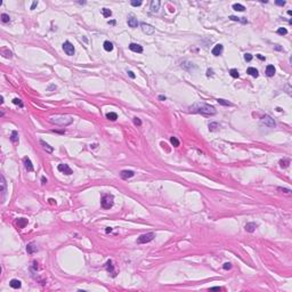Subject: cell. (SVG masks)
<instances>
[{
  "mask_svg": "<svg viewBox=\"0 0 292 292\" xmlns=\"http://www.w3.org/2000/svg\"><path fill=\"white\" fill-rule=\"evenodd\" d=\"M170 143L175 146V147H178V146H179V140H178L176 137H171L170 138Z\"/></svg>",
  "mask_w": 292,
  "mask_h": 292,
  "instance_id": "cell-33",
  "label": "cell"
},
{
  "mask_svg": "<svg viewBox=\"0 0 292 292\" xmlns=\"http://www.w3.org/2000/svg\"><path fill=\"white\" fill-rule=\"evenodd\" d=\"M48 201H49V203H50V204H56V201L54 200V199H49Z\"/></svg>",
  "mask_w": 292,
  "mask_h": 292,
  "instance_id": "cell-48",
  "label": "cell"
},
{
  "mask_svg": "<svg viewBox=\"0 0 292 292\" xmlns=\"http://www.w3.org/2000/svg\"><path fill=\"white\" fill-rule=\"evenodd\" d=\"M120 176H121L122 179H128V178H131L135 176V172L132 170H122L120 172Z\"/></svg>",
  "mask_w": 292,
  "mask_h": 292,
  "instance_id": "cell-11",
  "label": "cell"
},
{
  "mask_svg": "<svg viewBox=\"0 0 292 292\" xmlns=\"http://www.w3.org/2000/svg\"><path fill=\"white\" fill-rule=\"evenodd\" d=\"M9 285L13 287V289H20V287L22 286L21 281H18V280H12L9 282Z\"/></svg>",
  "mask_w": 292,
  "mask_h": 292,
  "instance_id": "cell-20",
  "label": "cell"
},
{
  "mask_svg": "<svg viewBox=\"0 0 292 292\" xmlns=\"http://www.w3.org/2000/svg\"><path fill=\"white\" fill-rule=\"evenodd\" d=\"M10 140H12L13 143H17V142H18V132H17L16 130L12 131V136H10Z\"/></svg>",
  "mask_w": 292,
  "mask_h": 292,
  "instance_id": "cell-24",
  "label": "cell"
},
{
  "mask_svg": "<svg viewBox=\"0 0 292 292\" xmlns=\"http://www.w3.org/2000/svg\"><path fill=\"white\" fill-rule=\"evenodd\" d=\"M41 183H42V185L47 184V178L46 177H41Z\"/></svg>",
  "mask_w": 292,
  "mask_h": 292,
  "instance_id": "cell-47",
  "label": "cell"
},
{
  "mask_svg": "<svg viewBox=\"0 0 292 292\" xmlns=\"http://www.w3.org/2000/svg\"><path fill=\"white\" fill-rule=\"evenodd\" d=\"M257 227H258V225H257L256 223H248V224L245 225V227H244V228H245L246 232H249V233H253V232L256 230V228H257Z\"/></svg>",
  "mask_w": 292,
  "mask_h": 292,
  "instance_id": "cell-16",
  "label": "cell"
},
{
  "mask_svg": "<svg viewBox=\"0 0 292 292\" xmlns=\"http://www.w3.org/2000/svg\"><path fill=\"white\" fill-rule=\"evenodd\" d=\"M23 163H24V168H25L29 172L33 171V164H32V162H31V160H30V158H29V157H24L23 158Z\"/></svg>",
  "mask_w": 292,
  "mask_h": 292,
  "instance_id": "cell-8",
  "label": "cell"
},
{
  "mask_svg": "<svg viewBox=\"0 0 292 292\" xmlns=\"http://www.w3.org/2000/svg\"><path fill=\"white\" fill-rule=\"evenodd\" d=\"M276 5H278V6H284V5H285V1H276Z\"/></svg>",
  "mask_w": 292,
  "mask_h": 292,
  "instance_id": "cell-46",
  "label": "cell"
},
{
  "mask_svg": "<svg viewBox=\"0 0 292 292\" xmlns=\"http://www.w3.org/2000/svg\"><path fill=\"white\" fill-rule=\"evenodd\" d=\"M1 21H3L4 23H8V22L10 21L9 15H7V14H1Z\"/></svg>",
  "mask_w": 292,
  "mask_h": 292,
  "instance_id": "cell-35",
  "label": "cell"
},
{
  "mask_svg": "<svg viewBox=\"0 0 292 292\" xmlns=\"http://www.w3.org/2000/svg\"><path fill=\"white\" fill-rule=\"evenodd\" d=\"M160 5H161V3H160L159 0H153L152 3H151V10L153 13H157L160 9Z\"/></svg>",
  "mask_w": 292,
  "mask_h": 292,
  "instance_id": "cell-14",
  "label": "cell"
},
{
  "mask_svg": "<svg viewBox=\"0 0 292 292\" xmlns=\"http://www.w3.org/2000/svg\"><path fill=\"white\" fill-rule=\"evenodd\" d=\"M159 99H160V101H166V96H163V95H160V96H159Z\"/></svg>",
  "mask_w": 292,
  "mask_h": 292,
  "instance_id": "cell-49",
  "label": "cell"
},
{
  "mask_svg": "<svg viewBox=\"0 0 292 292\" xmlns=\"http://www.w3.org/2000/svg\"><path fill=\"white\" fill-rule=\"evenodd\" d=\"M128 25L130 26L131 29H136L138 26V21H137V18L136 17H133L132 15H130V16L128 17Z\"/></svg>",
  "mask_w": 292,
  "mask_h": 292,
  "instance_id": "cell-12",
  "label": "cell"
},
{
  "mask_svg": "<svg viewBox=\"0 0 292 292\" xmlns=\"http://www.w3.org/2000/svg\"><path fill=\"white\" fill-rule=\"evenodd\" d=\"M280 164H281V167H282V168H286V167H289V164H290V160H289V159H282V160H280Z\"/></svg>",
  "mask_w": 292,
  "mask_h": 292,
  "instance_id": "cell-30",
  "label": "cell"
},
{
  "mask_svg": "<svg viewBox=\"0 0 292 292\" xmlns=\"http://www.w3.org/2000/svg\"><path fill=\"white\" fill-rule=\"evenodd\" d=\"M229 74L233 76V78H239V76H240L239 71H237L236 69H232V70H230V71H229Z\"/></svg>",
  "mask_w": 292,
  "mask_h": 292,
  "instance_id": "cell-34",
  "label": "cell"
},
{
  "mask_svg": "<svg viewBox=\"0 0 292 292\" xmlns=\"http://www.w3.org/2000/svg\"><path fill=\"white\" fill-rule=\"evenodd\" d=\"M191 112L193 113H200V114H203V115H213L216 114V110H215L213 106L209 105V104H205V103H198V104H194L189 107Z\"/></svg>",
  "mask_w": 292,
  "mask_h": 292,
  "instance_id": "cell-1",
  "label": "cell"
},
{
  "mask_svg": "<svg viewBox=\"0 0 292 292\" xmlns=\"http://www.w3.org/2000/svg\"><path fill=\"white\" fill-rule=\"evenodd\" d=\"M57 169H58V171H61V172L65 173V175H67V176H70V175H72V173H73V171H72V169L70 168V167H69V164H66V163L58 164Z\"/></svg>",
  "mask_w": 292,
  "mask_h": 292,
  "instance_id": "cell-7",
  "label": "cell"
},
{
  "mask_svg": "<svg viewBox=\"0 0 292 292\" xmlns=\"http://www.w3.org/2000/svg\"><path fill=\"white\" fill-rule=\"evenodd\" d=\"M275 49H277V50H282V48H281L278 45H276V46H275Z\"/></svg>",
  "mask_w": 292,
  "mask_h": 292,
  "instance_id": "cell-52",
  "label": "cell"
},
{
  "mask_svg": "<svg viewBox=\"0 0 292 292\" xmlns=\"http://www.w3.org/2000/svg\"><path fill=\"white\" fill-rule=\"evenodd\" d=\"M275 67H274V65H267L266 67V75L267 76H274V74H275Z\"/></svg>",
  "mask_w": 292,
  "mask_h": 292,
  "instance_id": "cell-18",
  "label": "cell"
},
{
  "mask_svg": "<svg viewBox=\"0 0 292 292\" xmlns=\"http://www.w3.org/2000/svg\"><path fill=\"white\" fill-rule=\"evenodd\" d=\"M106 118H107L108 120H111V121H115V120L118 119V114L115 112H110L106 114Z\"/></svg>",
  "mask_w": 292,
  "mask_h": 292,
  "instance_id": "cell-26",
  "label": "cell"
},
{
  "mask_svg": "<svg viewBox=\"0 0 292 292\" xmlns=\"http://www.w3.org/2000/svg\"><path fill=\"white\" fill-rule=\"evenodd\" d=\"M140 5H142V1H131V6H133V7H138Z\"/></svg>",
  "mask_w": 292,
  "mask_h": 292,
  "instance_id": "cell-41",
  "label": "cell"
},
{
  "mask_svg": "<svg viewBox=\"0 0 292 292\" xmlns=\"http://www.w3.org/2000/svg\"><path fill=\"white\" fill-rule=\"evenodd\" d=\"M244 60H245L246 62H250V61L252 60V55H251V54H244Z\"/></svg>",
  "mask_w": 292,
  "mask_h": 292,
  "instance_id": "cell-39",
  "label": "cell"
},
{
  "mask_svg": "<svg viewBox=\"0 0 292 292\" xmlns=\"http://www.w3.org/2000/svg\"><path fill=\"white\" fill-rule=\"evenodd\" d=\"M49 121L54 124H57V126L65 127V126H69L72 122V118L66 116V115H55V116L49 118Z\"/></svg>",
  "mask_w": 292,
  "mask_h": 292,
  "instance_id": "cell-2",
  "label": "cell"
},
{
  "mask_svg": "<svg viewBox=\"0 0 292 292\" xmlns=\"http://www.w3.org/2000/svg\"><path fill=\"white\" fill-rule=\"evenodd\" d=\"M142 30L144 33L146 34H153L154 33V28L150 24H146V23H142Z\"/></svg>",
  "mask_w": 292,
  "mask_h": 292,
  "instance_id": "cell-9",
  "label": "cell"
},
{
  "mask_svg": "<svg viewBox=\"0 0 292 292\" xmlns=\"http://www.w3.org/2000/svg\"><path fill=\"white\" fill-rule=\"evenodd\" d=\"M246 72H248V73L250 74L251 76H253V78H258V75H259V72H258V70L255 69V67H249V69L246 70Z\"/></svg>",
  "mask_w": 292,
  "mask_h": 292,
  "instance_id": "cell-19",
  "label": "cell"
},
{
  "mask_svg": "<svg viewBox=\"0 0 292 292\" xmlns=\"http://www.w3.org/2000/svg\"><path fill=\"white\" fill-rule=\"evenodd\" d=\"M111 232H112V228H111V227L106 228V233H111Z\"/></svg>",
  "mask_w": 292,
  "mask_h": 292,
  "instance_id": "cell-51",
  "label": "cell"
},
{
  "mask_svg": "<svg viewBox=\"0 0 292 292\" xmlns=\"http://www.w3.org/2000/svg\"><path fill=\"white\" fill-rule=\"evenodd\" d=\"M108 24H111V25H114V24H115V21H108Z\"/></svg>",
  "mask_w": 292,
  "mask_h": 292,
  "instance_id": "cell-53",
  "label": "cell"
},
{
  "mask_svg": "<svg viewBox=\"0 0 292 292\" xmlns=\"http://www.w3.org/2000/svg\"><path fill=\"white\" fill-rule=\"evenodd\" d=\"M128 75L130 76L131 79H135V78H136V75L133 74V72H132V71H128Z\"/></svg>",
  "mask_w": 292,
  "mask_h": 292,
  "instance_id": "cell-43",
  "label": "cell"
},
{
  "mask_svg": "<svg viewBox=\"0 0 292 292\" xmlns=\"http://www.w3.org/2000/svg\"><path fill=\"white\" fill-rule=\"evenodd\" d=\"M96 146H97L96 144H92V145H90V147H92V148H95V147H96Z\"/></svg>",
  "mask_w": 292,
  "mask_h": 292,
  "instance_id": "cell-54",
  "label": "cell"
},
{
  "mask_svg": "<svg viewBox=\"0 0 292 292\" xmlns=\"http://www.w3.org/2000/svg\"><path fill=\"white\" fill-rule=\"evenodd\" d=\"M13 103H14L15 105H18L20 107H23V102H22L20 98H14L13 99Z\"/></svg>",
  "mask_w": 292,
  "mask_h": 292,
  "instance_id": "cell-36",
  "label": "cell"
},
{
  "mask_svg": "<svg viewBox=\"0 0 292 292\" xmlns=\"http://www.w3.org/2000/svg\"><path fill=\"white\" fill-rule=\"evenodd\" d=\"M218 128H219V124L217 123V122H211V123H209V130L210 131H216Z\"/></svg>",
  "mask_w": 292,
  "mask_h": 292,
  "instance_id": "cell-31",
  "label": "cell"
},
{
  "mask_svg": "<svg viewBox=\"0 0 292 292\" xmlns=\"http://www.w3.org/2000/svg\"><path fill=\"white\" fill-rule=\"evenodd\" d=\"M113 203H114V198H113L112 194H103V195H102L101 204L104 209H110V208H112Z\"/></svg>",
  "mask_w": 292,
  "mask_h": 292,
  "instance_id": "cell-3",
  "label": "cell"
},
{
  "mask_svg": "<svg viewBox=\"0 0 292 292\" xmlns=\"http://www.w3.org/2000/svg\"><path fill=\"white\" fill-rule=\"evenodd\" d=\"M104 49L106 51H112L113 50V44L110 41H105L104 42Z\"/></svg>",
  "mask_w": 292,
  "mask_h": 292,
  "instance_id": "cell-25",
  "label": "cell"
},
{
  "mask_svg": "<svg viewBox=\"0 0 292 292\" xmlns=\"http://www.w3.org/2000/svg\"><path fill=\"white\" fill-rule=\"evenodd\" d=\"M63 50H64L65 54L69 56L74 55V53H75V49H74L73 45H72L70 41H65L64 44H63Z\"/></svg>",
  "mask_w": 292,
  "mask_h": 292,
  "instance_id": "cell-6",
  "label": "cell"
},
{
  "mask_svg": "<svg viewBox=\"0 0 292 292\" xmlns=\"http://www.w3.org/2000/svg\"><path fill=\"white\" fill-rule=\"evenodd\" d=\"M261 123L265 124L266 127H268V128H275V126H276L274 119L271 116H269V115H264V116L261 118Z\"/></svg>",
  "mask_w": 292,
  "mask_h": 292,
  "instance_id": "cell-5",
  "label": "cell"
},
{
  "mask_svg": "<svg viewBox=\"0 0 292 292\" xmlns=\"http://www.w3.org/2000/svg\"><path fill=\"white\" fill-rule=\"evenodd\" d=\"M154 236H155L154 233H146V234H143L137 239V243H139V244L148 243V242H151L153 239H154Z\"/></svg>",
  "mask_w": 292,
  "mask_h": 292,
  "instance_id": "cell-4",
  "label": "cell"
},
{
  "mask_svg": "<svg viewBox=\"0 0 292 292\" xmlns=\"http://www.w3.org/2000/svg\"><path fill=\"white\" fill-rule=\"evenodd\" d=\"M102 14H103L104 17H110L111 15H112V12H111L110 9H107V8H103V9H102Z\"/></svg>",
  "mask_w": 292,
  "mask_h": 292,
  "instance_id": "cell-32",
  "label": "cell"
},
{
  "mask_svg": "<svg viewBox=\"0 0 292 292\" xmlns=\"http://www.w3.org/2000/svg\"><path fill=\"white\" fill-rule=\"evenodd\" d=\"M38 6V1H33V4H32V6H31V9H34L35 7Z\"/></svg>",
  "mask_w": 292,
  "mask_h": 292,
  "instance_id": "cell-44",
  "label": "cell"
},
{
  "mask_svg": "<svg viewBox=\"0 0 292 292\" xmlns=\"http://www.w3.org/2000/svg\"><path fill=\"white\" fill-rule=\"evenodd\" d=\"M257 57L259 58V60H261V61H265V60H266V58H265L264 56H261V55H257Z\"/></svg>",
  "mask_w": 292,
  "mask_h": 292,
  "instance_id": "cell-50",
  "label": "cell"
},
{
  "mask_svg": "<svg viewBox=\"0 0 292 292\" xmlns=\"http://www.w3.org/2000/svg\"><path fill=\"white\" fill-rule=\"evenodd\" d=\"M6 192H7V186H6V180H5V177H4V176H1V196H3V200H5Z\"/></svg>",
  "mask_w": 292,
  "mask_h": 292,
  "instance_id": "cell-15",
  "label": "cell"
},
{
  "mask_svg": "<svg viewBox=\"0 0 292 292\" xmlns=\"http://www.w3.org/2000/svg\"><path fill=\"white\" fill-rule=\"evenodd\" d=\"M16 224H17V226H18L20 228H23V227H25V225L28 224V220L24 219V218H20L18 220L16 221Z\"/></svg>",
  "mask_w": 292,
  "mask_h": 292,
  "instance_id": "cell-23",
  "label": "cell"
},
{
  "mask_svg": "<svg viewBox=\"0 0 292 292\" xmlns=\"http://www.w3.org/2000/svg\"><path fill=\"white\" fill-rule=\"evenodd\" d=\"M233 9L236 10V12H244V10H245V7H244L243 5H241V4H234V5H233Z\"/></svg>",
  "mask_w": 292,
  "mask_h": 292,
  "instance_id": "cell-22",
  "label": "cell"
},
{
  "mask_svg": "<svg viewBox=\"0 0 292 292\" xmlns=\"http://www.w3.org/2000/svg\"><path fill=\"white\" fill-rule=\"evenodd\" d=\"M106 269H107L108 273H113V276H115L114 274V266L112 265V261L111 260H108L107 262H106Z\"/></svg>",
  "mask_w": 292,
  "mask_h": 292,
  "instance_id": "cell-21",
  "label": "cell"
},
{
  "mask_svg": "<svg viewBox=\"0 0 292 292\" xmlns=\"http://www.w3.org/2000/svg\"><path fill=\"white\" fill-rule=\"evenodd\" d=\"M129 49H130L131 51H135V53H143V47L140 46V45H137V44H130L129 45Z\"/></svg>",
  "mask_w": 292,
  "mask_h": 292,
  "instance_id": "cell-13",
  "label": "cell"
},
{
  "mask_svg": "<svg viewBox=\"0 0 292 292\" xmlns=\"http://www.w3.org/2000/svg\"><path fill=\"white\" fill-rule=\"evenodd\" d=\"M40 144L42 145V147H44V150H46L48 153H53V152H54V148L51 147V146L48 144V143L45 142V140H42V139H41V140H40Z\"/></svg>",
  "mask_w": 292,
  "mask_h": 292,
  "instance_id": "cell-17",
  "label": "cell"
},
{
  "mask_svg": "<svg viewBox=\"0 0 292 292\" xmlns=\"http://www.w3.org/2000/svg\"><path fill=\"white\" fill-rule=\"evenodd\" d=\"M229 20H232V21H237V22H242V23H248V21H246L244 17H237V16H229Z\"/></svg>",
  "mask_w": 292,
  "mask_h": 292,
  "instance_id": "cell-27",
  "label": "cell"
},
{
  "mask_svg": "<svg viewBox=\"0 0 292 292\" xmlns=\"http://www.w3.org/2000/svg\"><path fill=\"white\" fill-rule=\"evenodd\" d=\"M277 33H278L280 35H285V34L287 33V30H286L285 28H280V29L277 30Z\"/></svg>",
  "mask_w": 292,
  "mask_h": 292,
  "instance_id": "cell-37",
  "label": "cell"
},
{
  "mask_svg": "<svg viewBox=\"0 0 292 292\" xmlns=\"http://www.w3.org/2000/svg\"><path fill=\"white\" fill-rule=\"evenodd\" d=\"M223 50H224V46L221 44H218V45H216V46L213 47V49H212V55L213 56H219V55H221L223 54Z\"/></svg>",
  "mask_w": 292,
  "mask_h": 292,
  "instance_id": "cell-10",
  "label": "cell"
},
{
  "mask_svg": "<svg viewBox=\"0 0 292 292\" xmlns=\"http://www.w3.org/2000/svg\"><path fill=\"white\" fill-rule=\"evenodd\" d=\"M223 268L225 269V270H228V269L232 268V264H230V262H225L224 266H223Z\"/></svg>",
  "mask_w": 292,
  "mask_h": 292,
  "instance_id": "cell-38",
  "label": "cell"
},
{
  "mask_svg": "<svg viewBox=\"0 0 292 292\" xmlns=\"http://www.w3.org/2000/svg\"><path fill=\"white\" fill-rule=\"evenodd\" d=\"M133 123L138 127L142 126V121H140V119H138V118H133Z\"/></svg>",
  "mask_w": 292,
  "mask_h": 292,
  "instance_id": "cell-40",
  "label": "cell"
},
{
  "mask_svg": "<svg viewBox=\"0 0 292 292\" xmlns=\"http://www.w3.org/2000/svg\"><path fill=\"white\" fill-rule=\"evenodd\" d=\"M217 102H218L220 105H224V106H233V104L230 103V102L225 101V99H223V98H218V99H217Z\"/></svg>",
  "mask_w": 292,
  "mask_h": 292,
  "instance_id": "cell-28",
  "label": "cell"
},
{
  "mask_svg": "<svg viewBox=\"0 0 292 292\" xmlns=\"http://www.w3.org/2000/svg\"><path fill=\"white\" fill-rule=\"evenodd\" d=\"M210 290H217V291H220L221 287L220 286H212V287H210Z\"/></svg>",
  "mask_w": 292,
  "mask_h": 292,
  "instance_id": "cell-45",
  "label": "cell"
},
{
  "mask_svg": "<svg viewBox=\"0 0 292 292\" xmlns=\"http://www.w3.org/2000/svg\"><path fill=\"white\" fill-rule=\"evenodd\" d=\"M35 250H37V248L34 246V243H30V244H28V246H26V251H28L29 253H33Z\"/></svg>",
  "mask_w": 292,
  "mask_h": 292,
  "instance_id": "cell-29",
  "label": "cell"
},
{
  "mask_svg": "<svg viewBox=\"0 0 292 292\" xmlns=\"http://www.w3.org/2000/svg\"><path fill=\"white\" fill-rule=\"evenodd\" d=\"M212 75H213V71L211 69H209L207 71V76H212Z\"/></svg>",
  "mask_w": 292,
  "mask_h": 292,
  "instance_id": "cell-42",
  "label": "cell"
}]
</instances>
